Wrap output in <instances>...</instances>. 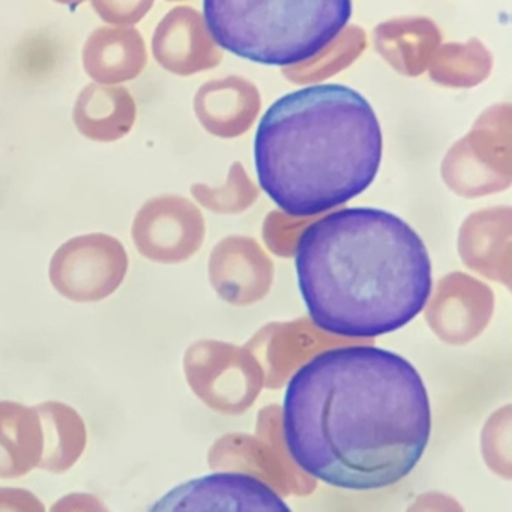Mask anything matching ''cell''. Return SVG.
I'll list each match as a JSON object with an SVG mask.
<instances>
[{"label": "cell", "mask_w": 512, "mask_h": 512, "mask_svg": "<svg viewBox=\"0 0 512 512\" xmlns=\"http://www.w3.org/2000/svg\"><path fill=\"white\" fill-rule=\"evenodd\" d=\"M281 425L302 472L343 490H380L406 478L424 455L430 397L398 353L332 347L290 377Z\"/></svg>", "instance_id": "obj_1"}, {"label": "cell", "mask_w": 512, "mask_h": 512, "mask_svg": "<svg viewBox=\"0 0 512 512\" xmlns=\"http://www.w3.org/2000/svg\"><path fill=\"white\" fill-rule=\"evenodd\" d=\"M295 269L313 325L344 338L404 328L433 290L424 241L385 209L346 208L314 221L296 242Z\"/></svg>", "instance_id": "obj_2"}, {"label": "cell", "mask_w": 512, "mask_h": 512, "mask_svg": "<svg viewBox=\"0 0 512 512\" xmlns=\"http://www.w3.org/2000/svg\"><path fill=\"white\" fill-rule=\"evenodd\" d=\"M383 137L364 95L340 83L278 98L260 119V188L290 217H313L364 193L379 173Z\"/></svg>", "instance_id": "obj_3"}, {"label": "cell", "mask_w": 512, "mask_h": 512, "mask_svg": "<svg viewBox=\"0 0 512 512\" xmlns=\"http://www.w3.org/2000/svg\"><path fill=\"white\" fill-rule=\"evenodd\" d=\"M349 0H206L205 29L232 55L269 67L316 58L346 29Z\"/></svg>", "instance_id": "obj_4"}, {"label": "cell", "mask_w": 512, "mask_h": 512, "mask_svg": "<svg viewBox=\"0 0 512 512\" xmlns=\"http://www.w3.org/2000/svg\"><path fill=\"white\" fill-rule=\"evenodd\" d=\"M128 254L121 241L106 233L77 236L58 248L50 262L53 287L70 301L98 302L124 283Z\"/></svg>", "instance_id": "obj_5"}, {"label": "cell", "mask_w": 512, "mask_h": 512, "mask_svg": "<svg viewBox=\"0 0 512 512\" xmlns=\"http://www.w3.org/2000/svg\"><path fill=\"white\" fill-rule=\"evenodd\" d=\"M151 511L289 512L290 508L262 479L248 473L218 472L178 485L155 502Z\"/></svg>", "instance_id": "obj_6"}, {"label": "cell", "mask_w": 512, "mask_h": 512, "mask_svg": "<svg viewBox=\"0 0 512 512\" xmlns=\"http://www.w3.org/2000/svg\"><path fill=\"white\" fill-rule=\"evenodd\" d=\"M191 206L178 197H155L134 218V245L146 259L178 262L190 253Z\"/></svg>", "instance_id": "obj_7"}, {"label": "cell", "mask_w": 512, "mask_h": 512, "mask_svg": "<svg viewBox=\"0 0 512 512\" xmlns=\"http://www.w3.org/2000/svg\"><path fill=\"white\" fill-rule=\"evenodd\" d=\"M148 62L145 41L134 28H100L83 47V67L98 85L112 86L140 76Z\"/></svg>", "instance_id": "obj_8"}, {"label": "cell", "mask_w": 512, "mask_h": 512, "mask_svg": "<svg viewBox=\"0 0 512 512\" xmlns=\"http://www.w3.org/2000/svg\"><path fill=\"white\" fill-rule=\"evenodd\" d=\"M152 53L161 67L179 76L209 67L211 47L199 14L182 7L170 11L155 29Z\"/></svg>", "instance_id": "obj_9"}, {"label": "cell", "mask_w": 512, "mask_h": 512, "mask_svg": "<svg viewBox=\"0 0 512 512\" xmlns=\"http://www.w3.org/2000/svg\"><path fill=\"white\" fill-rule=\"evenodd\" d=\"M136 116V101L127 89L91 83L77 98L73 121L86 139L110 143L130 133Z\"/></svg>", "instance_id": "obj_10"}, {"label": "cell", "mask_w": 512, "mask_h": 512, "mask_svg": "<svg viewBox=\"0 0 512 512\" xmlns=\"http://www.w3.org/2000/svg\"><path fill=\"white\" fill-rule=\"evenodd\" d=\"M43 446L37 407L0 401V478L28 475L40 466Z\"/></svg>", "instance_id": "obj_11"}, {"label": "cell", "mask_w": 512, "mask_h": 512, "mask_svg": "<svg viewBox=\"0 0 512 512\" xmlns=\"http://www.w3.org/2000/svg\"><path fill=\"white\" fill-rule=\"evenodd\" d=\"M43 427V457L40 469L64 473L82 457L88 442L85 422L73 407L61 401H46L37 406Z\"/></svg>", "instance_id": "obj_12"}, {"label": "cell", "mask_w": 512, "mask_h": 512, "mask_svg": "<svg viewBox=\"0 0 512 512\" xmlns=\"http://www.w3.org/2000/svg\"><path fill=\"white\" fill-rule=\"evenodd\" d=\"M151 2H140V4H116V2H94V8L97 13L103 17V20L109 23H118V25H130L142 20L145 13L151 8Z\"/></svg>", "instance_id": "obj_13"}, {"label": "cell", "mask_w": 512, "mask_h": 512, "mask_svg": "<svg viewBox=\"0 0 512 512\" xmlns=\"http://www.w3.org/2000/svg\"><path fill=\"white\" fill-rule=\"evenodd\" d=\"M0 509L5 511H44V505L29 491L0 488Z\"/></svg>", "instance_id": "obj_14"}]
</instances>
